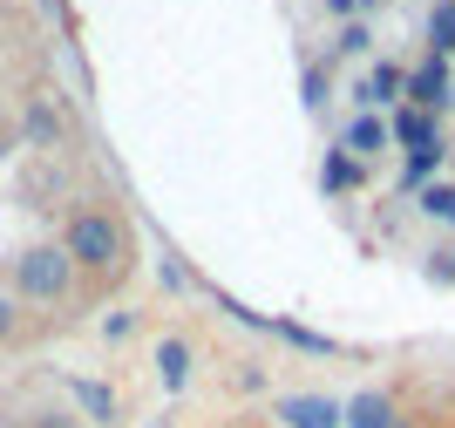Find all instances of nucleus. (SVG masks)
<instances>
[{
    "instance_id": "obj_1",
    "label": "nucleus",
    "mask_w": 455,
    "mask_h": 428,
    "mask_svg": "<svg viewBox=\"0 0 455 428\" xmlns=\"http://www.w3.org/2000/svg\"><path fill=\"white\" fill-rule=\"evenodd\" d=\"M61 252H68V265H76L82 286H116L136 265V231H130V218L116 205L89 198V205H76L68 224H61Z\"/></svg>"
},
{
    "instance_id": "obj_2",
    "label": "nucleus",
    "mask_w": 455,
    "mask_h": 428,
    "mask_svg": "<svg viewBox=\"0 0 455 428\" xmlns=\"http://www.w3.org/2000/svg\"><path fill=\"white\" fill-rule=\"evenodd\" d=\"M7 293L20 306H68L82 293V279H76V265H68V252H61V238L20 245L14 259H7Z\"/></svg>"
},
{
    "instance_id": "obj_3",
    "label": "nucleus",
    "mask_w": 455,
    "mask_h": 428,
    "mask_svg": "<svg viewBox=\"0 0 455 428\" xmlns=\"http://www.w3.org/2000/svg\"><path fill=\"white\" fill-rule=\"evenodd\" d=\"M449 55H428L421 61V69H408V82H401V102H408V109H428V116H442L449 109Z\"/></svg>"
},
{
    "instance_id": "obj_4",
    "label": "nucleus",
    "mask_w": 455,
    "mask_h": 428,
    "mask_svg": "<svg viewBox=\"0 0 455 428\" xmlns=\"http://www.w3.org/2000/svg\"><path fill=\"white\" fill-rule=\"evenodd\" d=\"M272 415L285 428H340V401H326V394H279Z\"/></svg>"
},
{
    "instance_id": "obj_5",
    "label": "nucleus",
    "mask_w": 455,
    "mask_h": 428,
    "mask_svg": "<svg viewBox=\"0 0 455 428\" xmlns=\"http://www.w3.org/2000/svg\"><path fill=\"white\" fill-rule=\"evenodd\" d=\"M387 143H401V149H428V143H442V116L395 102V116H387Z\"/></svg>"
},
{
    "instance_id": "obj_6",
    "label": "nucleus",
    "mask_w": 455,
    "mask_h": 428,
    "mask_svg": "<svg viewBox=\"0 0 455 428\" xmlns=\"http://www.w3.org/2000/svg\"><path fill=\"white\" fill-rule=\"evenodd\" d=\"M20 136L35 149H55L61 136H68V123H61V109H55V95H28V109H20Z\"/></svg>"
},
{
    "instance_id": "obj_7",
    "label": "nucleus",
    "mask_w": 455,
    "mask_h": 428,
    "mask_svg": "<svg viewBox=\"0 0 455 428\" xmlns=\"http://www.w3.org/2000/svg\"><path fill=\"white\" fill-rule=\"evenodd\" d=\"M340 149H347V157H354V164H367V157H380V149H387V116L361 109V116H354V123H347Z\"/></svg>"
},
{
    "instance_id": "obj_8",
    "label": "nucleus",
    "mask_w": 455,
    "mask_h": 428,
    "mask_svg": "<svg viewBox=\"0 0 455 428\" xmlns=\"http://www.w3.org/2000/svg\"><path fill=\"white\" fill-rule=\"evenodd\" d=\"M401 82H408V69H395V61H374L367 69V82H361V109H395L401 102Z\"/></svg>"
},
{
    "instance_id": "obj_9",
    "label": "nucleus",
    "mask_w": 455,
    "mask_h": 428,
    "mask_svg": "<svg viewBox=\"0 0 455 428\" xmlns=\"http://www.w3.org/2000/svg\"><path fill=\"white\" fill-rule=\"evenodd\" d=\"M340 422H347V428H395L401 408L387 401V394L367 388V394H354V401H340Z\"/></svg>"
},
{
    "instance_id": "obj_10",
    "label": "nucleus",
    "mask_w": 455,
    "mask_h": 428,
    "mask_svg": "<svg viewBox=\"0 0 455 428\" xmlns=\"http://www.w3.org/2000/svg\"><path fill=\"white\" fill-rule=\"evenodd\" d=\"M68 388H76V401H82V415H89V422H116V415H123L116 388H102V381H68Z\"/></svg>"
},
{
    "instance_id": "obj_11",
    "label": "nucleus",
    "mask_w": 455,
    "mask_h": 428,
    "mask_svg": "<svg viewBox=\"0 0 455 428\" xmlns=\"http://www.w3.org/2000/svg\"><path fill=\"white\" fill-rule=\"evenodd\" d=\"M279 340H292L299 354H340V340H326V334H313V327H299V319H266Z\"/></svg>"
},
{
    "instance_id": "obj_12",
    "label": "nucleus",
    "mask_w": 455,
    "mask_h": 428,
    "mask_svg": "<svg viewBox=\"0 0 455 428\" xmlns=\"http://www.w3.org/2000/svg\"><path fill=\"white\" fill-rule=\"evenodd\" d=\"M156 374H164V388H184V381H190V347H184V340H164V347H156Z\"/></svg>"
},
{
    "instance_id": "obj_13",
    "label": "nucleus",
    "mask_w": 455,
    "mask_h": 428,
    "mask_svg": "<svg viewBox=\"0 0 455 428\" xmlns=\"http://www.w3.org/2000/svg\"><path fill=\"white\" fill-rule=\"evenodd\" d=\"M428 55H455V0L428 7Z\"/></svg>"
},
{
    "instance_id": "obj_14",
    "label": "nucleus",
    "mask_w": 455,
    "mask_h": 428,
    "mask_svg": "<svg viewBox=\"0 0 455 428\" xmlns=\"http://www.w3.org/2000/svg\"><path fill=\"white\" fill-rule=\"evenodd\" d=\"M361 184V164L347 157V149H326V164H320V190H354Z\"/></svg>"
},
{
    "instance_id": "obj_15",
    "label": "nucleus",
    "mask_w": 455,
    "mask_h": 428,
    "mask_svg": "<svg viewBox=\"0 0 455 428\" xmlns=\"http://www.w3.org/2000/svg\"><path fill=\"white\" fill-rule=\"evenodd\" d=\"M442 157H449V143H428V149H408V170H401V184H428L442 170Z\"/></svg>"
},
{
    "instance_id": "obj_16",
    "label": "nucleus",
    "mask_w": 455,
    "mask_h": 428,
    "mask_svg": "<svg viewBox=\"0 0 455 428\" xmlns=\"http://www.w3.org/2000/svg\"><path fill=\"white\" fill-rule=\"evenodd\" d=\"M20 340H28V313L14 293H0V347H20Z\"/></svg>"
},
{
    "instance_id": "obj_17",
    "label": "nucleus",
    "mask_w": 455,
    "mask_h": 428,
    "mask_svg": "<svg viewBox=\"0 0 455 428\" xmlns=\"http://www.w3.org/2000/svg\"><path fill=\"white\" fill-rule=\"evenodd\" d=\"M421 211L442 218V224H455V184H428V190H421Z\"/></svg>"
},
{
    "instance_id": "obj_18",
    "label": "nucleus",
    "mask_w": 455,
    "mask_h": 428,
    "mask_svg": "<svg viewBox=\"0 0 455 428\" xmlns=\"http://www.w3.org/2000/svg\"><path fill=\"white\" fill-rule=\"evenodd\" d=\"M367 41H374V35H367L361 20H347V28H340V55H367Z\"/></svg>"
},
{
    "instance_id": "obj_19",
    "label": "nucleus",
    "mask_w": 455,
    "mask_h": 428,
    "mask_svg": "<svg viewBox=\"0 0 455 428\" xmlns=\"http://www.w3.org/2000/svg\"><path fill=\"white\" fill-rule=\"evenodd\" d=\"M299 102H306V109H320V102H326V75H320V69H306V82H299Z\"/></svg>"
},
{
    "instance_id": "obj_20",
    "label": "nucleus",
    "mask_w": 455,
    "mask_h": 428,
    "mask_svg": "<svg viewBox=\"0 0 455 428\" xmlns=\"http://www.w3.org/2000/svg\"><path fill=\"white\" fill-rule=\"evenodd\" d=\"M130 327H136V313H109L102 319V340H130Z\"/></svg>"
},
{
    "instance_id": "obj_21",
    "label": "nucleus",
    "mask_w": 455,
    "mask_h": 428,
    "mask_svg": "<svg viewBox=\"0 0 455 428\" xmlns=\"http://www.w3.org/2000/svg\"><path fill=\"white\" fill-rule=\"evenodd\" d=\"M28 428H76V415H61V408H41V415H28Z\"/></svg>"
},
{
    "instance_id": "obj_22",
    "label": "nucleus",
    "mask_w": 455,
    "mask_h": 428,
    "mask_svg": "<svg viewBox=\"0 0 455 428\" xmlns=\"http://www.w3.org/2000/svg\"><path fill=\"white\" fill-rule=\"evenodd\" d=\"M326 14H333V20H354V0H326Z\"/></svg>"
},
{
    "instance_id": "obj_23",
    "label": "nucleus",
    "mask_w": 455,
    "mask_h": 428,
    "mask_svg": "<svg viewBox=\"0 0 455 428\" xmlns=\"http://www.w3.org/2000/svg\"><path fill=\"white\" fill-rule=\"evenodd\" d=\"M374 7H380V0H354V14H374Z\"/></svg>"
},
{
    "instance_id": "obj_24",
    "label": "nucleus",
    "mask_w": 455,
    "mask_h": 428,
    "mask_svg": "<svg viewBox=\"0 0 455 428\" xmlns=\"http://www.w3.org/2000/svg\"><path fill=\"white\" fill-rule=\"evenodd\" d=\"M449 109H455V82H449Z\"/></svg>"
}]
</instances>
